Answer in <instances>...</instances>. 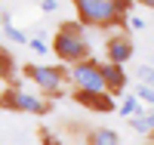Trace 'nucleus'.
<instances>
[{
    "instance_id": "obj_20",
    "label": "nucleus",
    "mask_w": 154,
    "mask_h": 145,
    "mask_svg": "<svg viewBox=\"0 0 154 145\" xmlns=\"http://www.w3.org/2000/svg\"><path fill=\"white\" fill-rule=\"evenodd\" d=\"M136 3H139V6H145V9H151V12H154V0H136Z\"/></svg>"
},
{
    "instance_id": "obj_21",
    "label": "nucleus",
    "mask_w": 154,
    "mask_h": 145,
    "mask_svg": "<svg viewBox=\"0 0 154 145\" xmlns=\"http://www.w3.org/2000/svg\"><path fill=\"white\" fill-rule=\"evenodd\" d=\"M148 121H151V124H154V108H148Z\"/></svg>"
},
{
    "instance_id": "obj_19",
    "label": "nucleus",
    "mask_w": 154,
    "mask_h": 145,
    "mask_svg": "<svg viewBox=\"0 0 154 145\" xmlns=\"http://www.w3.org/2000/svg\"><path fill=\"white\" fill-rule=\"evenodd\" d=\"M130 28H133V31H142V28H145V19H139V16H130Z\"/></svg>"
},
{
    "instance_id": "obj_16",
    "label": "nucleus",
    "mask_w": 154,
    "mask_h": 145,
    "mask_svg": "<svg viewBox=\"0 0 154 145\" xmlns=\"http://www.w3.org/2000/svg\"><path fill=\"white\" fill-rule=\"evenodd\" d=\"M139 80H142L145 87H154V68L151 65H142V68H139Z\"/></svg>"
},
{
    "instance_id": "obj_22",
    "label": "nucleus",
    "mask_w": 154,
    "mask_h": 145,
    "mask_svg": "<svg viewBox=\"0 0 154 145\" xmlns=\"http://www.w3.org/2000/svg\"><path fill=\"white\" fill-rule=\"evenodd\" d=\"M151 43H154V40H151Z\"/></svg>"
},
{
    "instance_id": "obj_10",
    "label": "nucleus",
    "mask_w": 154,
    "mask_h": 145,
    "mask_svg": "<svg viewBox=\"0 0 154 145\" xmlns=\"http://www.w3.org/2000/svg\"><path fill=\"white\" fill-rule=\"evenodd\" d=\"M117 111L123 117H136V114H142V102H139L136 96H123V102L117 105Z\"/></svg>"
},
{
    "instance_id": "obj_4",
    "label": "nucleus",
    "mask_w": 154,
    "mask_h": 145,
    "mask_svg": "<svg viewBox=\"0 0 154 145\" xmlns=\"http://www.w3.org/2000/svg\"><path fill=\"white\" fill-rule=\"evenodd\" d=\"M0 108L3 111H16V114H37V117H46L53 111V102H49L43 93H28V90H19V87H9L0 93Z\"/></svg>"
},
{
    "instance_id": "obj_6",
    "label": "nucleus",
    "mask_w": 154,
    "mask_h": 145,
    "mask_svg": "<svg viewBox=\"0 0 154 145\" xmlns=\"http://www.w3.org/2000/svg\"><path fill=\"white\" fill-rule=\"evenodd\" d=\"M133 52H136V46H133V37H130V31H117V34H111L108 37V43H105V56H108V62H114V65H126L133 59Z\"/></svg>"
},
{
    "instance_id": "obj_11",
    "label": "nucleus",
    "mask_w": 154,
    "mask_h": 145,
    "mask_svg": "<svg viewBox=\"0 0 154 145\" xmlns=\"http://www.w3.org/2000/svg\"><path fill=\"white\" fill-rule=\"evenodd\" d=\"M3 34L9 37L12 43H28V34H25V31H19L16 25L9 22V16H3Z\"/></svg>"
},
{
    "instance_id": "obj_2",
    "label": "nucleus",
    "mask_w": 154,
    "mask_h": 145,
    "mask_svg": "<svg viewBox=\"0 0 154 145\" xmlns=\"http://www.w3.org/2000/svg\"><path fill=\"white\" fill-rule=\"evenodd\" d=\"M77 9L83 28H114V25H126V19L120 16V9L114 0H71Z\"/></svg>"
},
{
    "instance_id": "obj_8",
    "label": "nucleus",
    "mask_w": 154,
    "mask_h": 145,
    "mask_svg": "<svg viewBox=\"0 0 154 145\" xmlns=\"http://www.w3.org/2000/svg\"><path fill=\"white\" fill-rule=\"evenodd\" d=\"M102 77H105V90L111 96H120L126 90V71L123 65H114V62H102Z\"/></svg>"
},
{
    "instance_id": "obj_17",
    "label": "nucleus",
    "mask_w": 154,
    "mask_h": 145,
    "mask_svg": "<svg viewBox=\"0 0 154 145\" xmlns=\"http://www.w3.org/2000/svg\"><path fill=\"white\" fill-rule=\"evenodd\" d=\"M37 136H40V142H43V145H62V142H59L53 133H49L46 127H40V133H37Z\"/></svg>"
},
{
    "instance_id": "obj_13",
    "label": "nucleus",
    "mask_w": 154,
    "mask_h": 145,
    "mask_svg": "<svg viewBox=\"0 0 154 145\" xmlns=\"http://www.w3.org/2000/svg\"><path fill=\"white\" fill-rule=\"evenodd\" d=\"M130 127L136 130V133H145V136L154 133V124L148 121V114H136V117H130Z\"/></svg>"
},
{
    "instance_id": "obj_1",
    "label": "nucleus",
    "mask_w": 154,
    "mask_h": 145,
    "mask_svg": "<svg viewBox=\"0 0 154 145\" xmlns=\"http://www.w3.org/2000/svg\"><path fill=\"white\" fill-rule=\"evenodd\" d=\"M53 52L62 65H74L93 56V46L86 40V28L80 22H62L53 34Z\"/></svg>"
},
{
    "instance_id": "obj_18",
    "label": "nucleus",
    "mask_w": 154,
    "mask_h": 145,
    "mask_svg": "<svg viewBox=\"0 0 154 145\" xmlns=\"http://www.w3.org/2000/svg\"><path fill=\"white\" fill-rule=\"evenodd\" d=\"M40 9L43 12H56L59 9V0H40Z\"/></svg>"
},
{
    "instance_id": "obj_15",
    "label": "nucleus",
    "mask_w": 154,
    "mask_h": 145,
    "mask_svg": "<svg viewBox=\"0 0 154 145\" xmlns=\"http://www.w3.org/2000/svg\"><path fill=\"white\" fill-rule=\"evenodd\" d=\"M28 46H31V52H37V56H49V43L43 37H28Z\"/></svg>"
},
{
    "instance_id": "obj_3",
    "label": "nucleus",
    "mask_w": 154,
    "mask_h": 145,
    "mask_svg": "<svg viewBox=\"0 0 154 145\" xmlns=\"http://www.w3.org/2000/svg\"><path fill=\"white\" fill-rule=\"evenodd\" d=\"M22 74L28 77V80L37 84V90L46 96V99H62L65 96V80H68V68L65 65H22Z\"/></svg>"
},
{
    "instance_id": "obj_14",
    "label": "nucleus",
    "mask_w": 154,
    "mask_h": 145,
    "mask_svg": "<svg viewBox=\"0 0 154 145\" xmlns=\"http://www.w3.org/2000/svg\"><path fill=\"white\" fill-rule=\"evenodd\" d=\"M136 99L142 102V105H148V108H154V87H145L142 84V87L136 90Z\"/></svg>"
},
{
    "instance_id": "obj_7",
    "label": "nucleus",
    "mask_w": 154,
    "mask_h": 145,
    "mask_svg": "<svg viewBox=\"0 0 154 145\" xmlns=\"http://www.w3.org/2000/svg\"><path fill=\"white\" fill-rule=\"evenodd\" d=\"M71 99H74L77 105H83V108H89V111H114V108H117V105H114V96H108V93H86V90H74Z\"/></svg>"
},
{
    "instance_id": "obj_5",
    "label": "nucleus",
    "mask_w": 154,
    "mask_h": 145,
    "mask_svg": "<svg viewBox=\"0 0 154 145\" xmlns=\"http://www.w3.org/2000/svg\"><path fill=\"white\" fill-rule=\"evenodd\" d=\"M68 80L74 84V90H86V93H108L105 90V77H102V62L99 59H83L68 65ZM111 96V93H108Z\"/></svg>"
},
{
    "instance_id": "obj_9",
    "label": "nucleus",
    "mask_w": 154,
    "mask_h": 145,
    "mask_svg": "<svg viewBox=\"0 0 154 145\" xmlns=\"http://www.w3.org/2000/svg\"><path fill=\"white\" fill-rule=\"evenodd\" d=\"M86 145H120V136L114 133L111 127H99V130H93V133H89Z\"/></svg>"
},
{
    "instance_id": "obj_12",
    "label": "nucleus",
    "mask_w": 154,
    "mask_h": 145,
    "mask_svg": "<svg viewBox=\"0 0 154 145\" xmlns=\"http://www.w3.org/2000/svg\"><path fill=\"white\" fill-rule=\"evenodd\" d=\"M12 68H16V62H12V56L0 46V80H12Z\"/></svg>"
}]
</instances>
